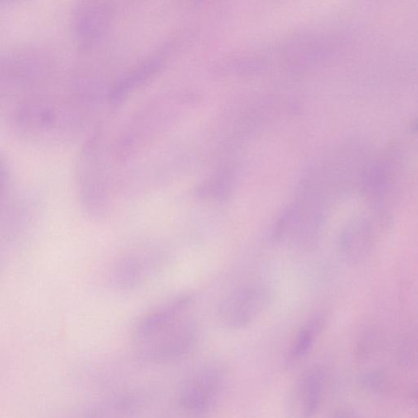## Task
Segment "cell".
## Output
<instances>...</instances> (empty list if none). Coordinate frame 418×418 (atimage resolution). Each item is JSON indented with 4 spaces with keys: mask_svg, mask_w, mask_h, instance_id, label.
Masks as SVG:
<instances>
[{
    "mask_svg": "<svg viewBox=\"0 0 418 418\" xmlns=\"http://www.w3.org/2000/svg\"><path fill=\"white\" fill-rule=\"evenodd\" d=\"M193 297L184 294L160 304L140 318L132 330L135 357L148 364L176 362L187 355L198 340V326L189 314Z\"/></svg>",
    "mask_w": 418,
    "mask_h": 418,
    "instance_id": "1",
    "label": "cell"
},
{
    "mask_svg": "<svg viewBox=\"0 0 418 418\" xmlns=\"http://www.w3.org/2000/svg\"><path fill=\"white\" fill-rule=\"evenodd\" d=\"M270 300L272 294L268 288L258 286L240 288L218 307V321L227 329H244L258 319L269 307Z\"/></svg>",
    "mask_w": 418,
    "mask_h": 418,
    "instance_id": "4",
    "label": "cell"
},
{
    "mask_svg": "<svg viewBox=\"0 0 418 418\" xmlns=\"http://www.w3.org/2000/svg\"><path fill=\"white\" fill-rule=\"evenodd\" d=\"M160 66V61L156 59L145 61L136 69L123 76L114 86L111 92L112 99H120L130 90L135 88L151 77Z\"/></svg>",
    "mask_w": 418,
    "mask_h": 418,
    "instance_id": "8",
    "label": "cell"
},
{
    "mask_svg": "<svg viewBox=\"0 0 418 418\" xmlns=\"http://www.w3.org/2000/svg\"><path fill=\"white\" fill-rule=\"evenodd\" d=\"M227 373L222 365L206 364L180 383L174 396L176 411L183 418H204L215 410L226 391Z\"/></svg>",
    "mask_w": 418,
    "mask_h": 418,
    "instance_id": "2",
    "label": "cell"
},
{
    "mask_svg": "<svg viewBox=\"0 0 418 418\" xmlns=\"http://www.w3.org/2000/svg\"><path fill=\"white\" fill-rule=\"evenodd\" d=\"M325 377L321 369L312 367L302 375L297 391V403L301 418H313L320 406Z\"/></svg>",
    "mask_w": 418,
    "mask_h": 418,
    "instance_id": "5",
    "label": "cell"
},
{
    "mask_svg": "<svg viewBox=\"0 0 418 418\" xmlns=\"http://www.w3.org/2000/svg\"><path fill=\"white\" fill-rule=\"evenodd\" d=\"M110 18V10L104 4L92 3L80 10L76 19V34L84 45L88 44L101 34Z\"/></svg>",
    "mask_w": 418,
    "mask_h": 418,
    "instance_id": "6",
    "label": "cell"
},
{
    "mask_svg": "<svg viewBox=\"0 0 418 418\" xmlns=\"http://www.w3.org/2000/svg\"><path fill=\"white\" fill-rule=\"evenodd\" d=\"M323 323L322 317H312L298 332L288 353V362L295 363L310 353L316 336L322 330Z\"/></svg>",
    "mask_w": 418,
    "mask_h": 418,
    "instance_id": "7",
    "label": "cell"
},
{
    "mask_svg": "<svg viewBox=\"0 0 418 418\" xmlns=\"http://www.w3.org/2000/svg\"><path fill=\"white\" fill-rule=\"evenodd\" d=\"M160 255L154 247L131 249L118 256L107 270L109 286L116 291H132L144 284L158 268Z\"/></svg>",
    "mask_w": 418,
    "mask_h": 418,
    "instance_id": "3",
    "label": "cell"
}]
</instances>
